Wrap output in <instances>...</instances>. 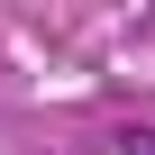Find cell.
<instances>
[{
    "mask_svg": "<svg viewBox=\"0 0 155 155\" xmlns=\"http://www.w3.org/2000/svg\"><path fill=\"white\" fill-rule=\"evenodd\" d=\"M119 155H155V137H128V146H119Z\"/></svg>",
    "mask_w": 155,
    "mask_h": 155,
    "instance_id": "cell-1",
    "label": "cell"
}]
</instances>
